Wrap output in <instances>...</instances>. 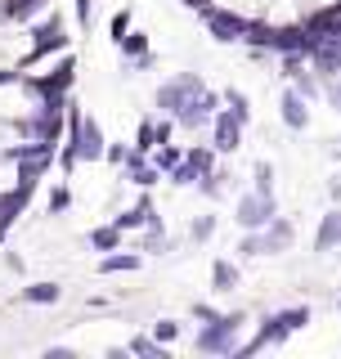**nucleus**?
Segmentation results:
<instances>
[{"label": "nucleus", "mask_w": 341, "mask_h": 359, "mask_svg": "<svg viewBox=\"0 0 341 359\" xmlns=\"http://www.w3.org/2000/svg\"><path fill=\"white\" fill-rule=\"evenodd\" d=\"M310 323V306H283V310H269L265 319L256 323V337L252 341H238L234 355H256V351H269V346H283L292 332H301Z\"/></svg>", "instance_id": "1"}, {"label": "nucleus", "mask_w": 341, "mask_h": 359, "mask_svg": "<svg viewBox=\"0 0 341 359\" xmlns=\"http://www.w3.org/2000/svg\"><path fill=\"white\" fill-rule=\"evenodd\" d=\"M247 328V310H229V314H215V319H207L198 328V337H193V351L198 355H234L238 351V332Z\"/></svg>", "instance_id": "2"}, {"label": "nucleus", "mask_w": 341, "mask_h": 359, "mask_svg": "<svg viewBox=\"0 0 341 359\" xmlns=\"http://www.w3.org/2000/svg\"><path fill=\"white\" fill-rule=\"evenodd\" d=\"M202 86H207V81H202V72H175V76H166V81L153 90V104H157V112L175 117V112L185 108Z\"/></svg>", "instance_id": "3"}, {"label": "nucleus", "mask_w": 341, "mask_h": 359, "mask_svg": "<svg viewBox=\"0 0 341 359\" xmlns=\"http://www.w3.org/2000/svg\"><path fill=\"white\" fill-rule=\"evenodd\" d=\"M247 22H252V18L238 14V9H229V5H207V9H202V27L211 32L215 45H243Z\"/></svg>", "instance_id": "4"}, {"label": "nucleus", "mask_w": 341, "mask_h": 359, "mask_svg": "<svg viewBox=\"0 0 341 359\" xmlns=\"http://www.w3.org/2000/svg\"><path fill=\"white\" fill-rule=\"evenodd\" d=\"M215 108H220V90L202 86L198 95H193L189 104L175 112V130H185V135H198V130H207V126H211V117H215Z\"/></svg>", "instance_id": "5"}, {"label": "nucleus", "mask_w": 341, "mask_h": 359, "mask_svg": "<svg viewBox=\"0 0 341 359\" xmlns=\"http://www.w3.org/2000/svg\"><path fill=\"white\" fill-rule=\"evenodd\" d=\"M269 216H279V198L274 194H256V189L238 194V202H234L238 229H260V224H269Z\"/></svg>", "instance_id": "6"}, {"label": "nucleus", "mask_w": 341, "mask_h": 359, "mask_svg": "<svg viewBox=\"0 0 341 359\" xmlns=\"http://www.w3.org/2000/svg\"><path fill=\"white\" fill-rule=\"evenodd\" d=\"M207 130H211V149H215V157H234L238 149H243V130H247V126H243V121H238L234 112L220 104Z\"/></svg>", "instance_id": "7"}, {"label": "nucleus", "mask_w": 341, "mask_h": 359, "mask_svg": "<svg viewBox=\"0 0 341 359\" xmlns=\"http://www.w3.org/2000/svg\"><path fill=\"white\" fill-rule=\"evenodd\" d=\"M256 243H260V256L292 252V243H297V224H292L288 216H269V224L256 229Z\"/></svg>", "instance_id": "8"}, {"label": "nucleus", "mask_w": 341, "mask_h": 359, "mask_svg": "<svg viewBox=\"0 0 341 359\" xmlns=\"http://www.w3.org/2000/svg\"><path fill=\"white\" fill-rule=\"evenodd\" d=\"M279 117H283V126H288L292 135H305L310 130V99H305L297 86H288L279 95Z\"/></svg>", "instance_id": "9"}, {"label": "nucleus", "mask_w": 341, "mask_h": 359, "mask_svg": "<svg viewBox=\"0 0 341 359\" xmlns=\"http://www.w3.org/2000/svg\"><path fill=\"white\" fill-rule=\"evenodd\" d=\"M95 269H99V274H140V269H144V252H135V247L121 243V247H112V252L99 256Z\"/></svg>", "instance_id": "10"}, {"label": "nucleus", "mask_w": 341, "mask_h": 359, "mask_svg": "<svg viewBox=\"0 0 341 359\" xmlns=\"http://www.w3.org/2000/svg\"><path fill=\"white\" fill-rule=\"evenodd\" d=\"M121 180H126V184H135V189H153L157 180H162V171H157V166L149 162V153H126V162H121Z\"/></svg>", "instance_id": "11"}, {"label": "nucleus", "mask_w": 341, "mask_h": 359, "mask_svg": "<svg viewBox=\"0 0 341 359\" xmlns=\"http://www.w3.org/2000/svg\"><path fill=\"white\" fill-rule=\"evenodd\" d=\"M341 247V207H333L319 216V229H314V252H337Z\"/></svg>", "instance_id": "12"}, {"label": "nucleus", "mask_w": 341, "mask_h": 359, "mask_svg": "<svg viewBox=\"0 0 341 359\" xmlns=\"http://www.w3.org/2000/svg\"><path fill=\"white\" fill-rule=\"evenodd\" d=\"M22 306H59L63 301V283H54V278H36V283H27L18 292Z\"/></svg>", "instance_id": "13"}, {"label": "nucleus", "mask_w": 341, "mask_h": 359, "mask_svg": "<svg viewBox=\"0 0 341 359\" xmlns=\"http://www.w3.org/2000/svg\"><path fill=\"white\" fill-rule=\"evenodd\" d=\"M238 283H243V269H238V261H229V256H215L211 261V292H234Z\"/></svg>", "instance_id": "14"}, {"label": "nucleus", "mask_w": 341, "mask_h": 359, "mask_svg": "<svg viewBox=\"0 0 341 359\" xmlns=\"http://www.w3.org/2000/svg\"><path fill=\"white\" fill-rule=\"evenodd\" d=\"M86 243H90V252H99V256H104V252H112V247H121V243H126V233H121L117 229V224H95V229H90L86 233Z\"/></svg>", "instance_id": "15"}, {"label": "nucleus", "mask_w": 341, "mask_h": 359, "mask_svg": "<svg viewBox=\"0 0 341 359\" xmlns=\"http://www.w3.org/2000/svg\"><path fill=\"white\" fill-rule=\"evenodd\" d=\"M220 104L234 112L243 126H252V99H247V90H238V86H225L220 90Z\"/></svg>", "instance_id": "16"}, {"label": "nucleus", "mask_w": 341, "mask_h": 359, "mask_svg": "<svg viewBox=\"0 0 341 359\" xmlns=\"http://www.w3.org/2000/svg\"><path fill=\"white\" fill-rule=\"evenodd\" d=\"M149 50H153V41H149V32H140V27H131L126 36L117 41V54H121V63L140 59V54H149Z\"/></svg>", "instance_id": "17"}, {"label": "nucleus", "mask_w": 341, "mask_h": 359, "mask_svg": "<svg viewBox=\"0 0 341 359\" xmlns=\"http://www.w3.org/2000/svg\"><path fill=\"white\" fill-rule=\"evenodd\" d=\"M126 355H140V359H166V355H170V346L153 341L149 332H135L131 341H126Z\"/></svg>", "instance_id": "18"}, {"label": "nucleus", "mask_w": 341, "mask_h": 359, "mask_svg": "<svg viewBox=\"0 0 341 359\" xmlns=\"http://www.w3.org/2000/svg\"><path fill=\"white\" fill-rule=\"evenodd\" d=\"M67 211H72V184L59 180V184L45 194V216H67Z\"/></svg>", "instance_id": "19"}, {"label": "nucleus", "mask_w": 341, "mask_h": 359, "mask_svg": "<svg viewBox=\"0 0 341 359\" xmlns=\"http://www.w3.org/2000/svg\"><path fill=\"white\" fill-rule=\"evenodd\" d=\"M180 157H185V144H170V140H166V144H157V149L149 153V162H153L157 171L166 175L170 166H180Z\"/></svg>", "instance_id": "20"}, {"label": "nucleus", "mask_w": 341, "mask_h": 359, "mask_svg": "<svg viewBox=\"0 0 341 359\" xmlns=\"http://www.w3.org/2000/svg\"><path fill=\"white\" fill-rule=\"evenodd\" d=\"M215 224H220V220H215L211 211L193 216V220H189V243H198V247H202V243H211V238H215Z\"/></svg>", "instance_id": "21"}, {"label": "nucleus", "mask_w": 341, "mask_h": 359, "mask_svg": "<svg viewBox=\"0 0 341 359\" xmlns=\"http://www.w3.org/2000/svg\"><path fill=\"white\" fill-rule=\"evenodd\" d=\"M149 337H153V341H162V346H175L180 337H185V323H180V319H157L153 328H149Z\"/></svg>", "instance_id": "22"}, {"label": "nucleus", "mask_w": 341, "mask_h": 359, "mask_svg": "<svg viewBox=\"0 0 341 359\" xmlns=\"http://www.w3.org/2000/svg\"><path fill=\"white\" fill-rule=\"evenodd\" d=\"M252 189L256 194H274V162H269V157H260L252 166Z\"/></svg>", "instance_id": "23"}, {"label": "nucleus", "mask_w": 341, "mask_h": 359, "mask_svg": "<svg viewBox=\"0 0 341 359\" xmlns=\"http://www.w3.org/2000/svg\"><path fill=\"white\" fill-rule=\"evenodd\" d=\"M131 27H135V9L126 5V9H117V14H112V18H108V41H112V45H117V41H121V36H126V32H131Z\"/></svg>", "instance_id": "24"}, {"label": "nucleus", "mask_w": 341, "mask_h": 359, "mask_svg": "<svg viewBox=\"0 0 341 359\" xmlns=\"http://www.w3.org/2000/svg\"><path fill=\"white\" fill-rule=\"evenodd\" d=\"M153 144H157L153 140V117H144L140 126H135V144H131V149L135 153H153Z\"/></svg>", "instance_id": "25"}, {"label": "nucleus", "mask_w": 341, "mask_h": 359, "mask_svg": "<svg viewBox=\"0 0 341 359\" xmlns=\"http://www.w3.org/2000/svg\"><path fill=\"white\" fill-rule=\"evenodd\" d=\"M72 14H76V27L90 32L95 27V0H72Z\"/></svg>", "instance_id": "26"}, {"label": "nucleus", "mask_w": 341, "mask_h": 359, "mask_svg": "<svg viewBox=\"0 0 341 359\" xmlns=\"http://www.w3.org/2000/svg\"><path fill=\"white\" fill-rule=\"evenodd\" d=\"M323 99H328V108H333L337 117H341V72H337V76H328V81H323Z\"/></svg>", "instance_id": "27"}, {"label": "nucleus", "mask_w": 341, "mask_h": 359, "mask_svg": "<svg viewBox=\"0 0 341 359\" xmlns=\"http://www.w3.org/2000/svg\"><path fill=\"white\" fill-rule=\"evenodd\" d=\"M126 153H131V144H104V162L117 166V171H121V162H126Z\"/></svg>", "instance_id": "28"}, {"label": "nucleus", "mask_w": 341, "mask_h": 359, "mask_svg": "<svg viewBox=\"0 0 341 359\" xmlns=\"http://www.w3.org/2000/svg\"><path fill=\"white\" fill-rule=\"evenodd\" d=\"M189 314H193V319H198V323H207V319H215V314H220V310H215L211 301H193V306H189Z\"/></svg>", "instance_id": "29"}, {"label": "nucleus", "mask_w": 341, "mask_h": 359, "mask_svg": "<svg viewBox=\"0 0 341 359\" xmlns=\"http://www.w3.org/2000/svg\"><path fill=\"white\" fill-rule=\"evenodd\" d=\"M328 198H333L337 207H341V175H333V180H328Z\"/></svg>", "instance_id": "30"}, {"label": "nucleus", "mask_w": 341, "mask_h": 359, "mask_svg": "<svg viewBox=\"0 0 341 359\" xmlns=\"http://www.w3.org/2000/svg\"><path fill=\"white\" fill-rule=\"evenodd\" d=\"M45 355H50V359H72V351H67V346H50Z\"/></svg>", "instance_id": "31"}, {"label": "nucleus", "mask_w": 341, "mask_h": 359, "mask_svg": "<svg viewBox=\"0 0 341 359\" xmlns=\"http://www.w3.org/2000/svg\"><path fill=\"white\" fill-rule=\"evenodd\" d=\"M337 310H341V301H337Z\"/></svg>", "instance_id": "32"}]
</instances>
